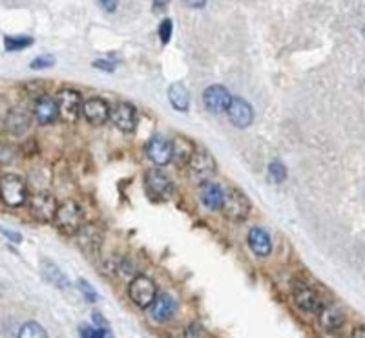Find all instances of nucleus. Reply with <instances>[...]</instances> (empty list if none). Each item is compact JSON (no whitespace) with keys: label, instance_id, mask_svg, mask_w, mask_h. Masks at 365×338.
Masks as SVG:
<instances>
[{"label":"nucleus","instance_id":"obj_34","mask_svg":"<svg viewBox=\"0 0 365 338\" xmlns=\"http://www.w3.org/2000/svg\"><path fill=\"white\" fill-rule=\"evenodd\" d=\"M0 233L4 234V236L8 238V240L11 243H20V242H23V234L13 233V231H8V228H2V227H0Z\"/></svg>","mask_w":365,"mask_h":338},{"label":"nucleus","instance_id":"obj_14","mask_svg":"<svg viewBox=\"0 0 365 338\" xmlns=\"http://www.w3.org/2000/svg\"><path fill=\"white\" fill-rule=\"evenodd\" d=\"M227 115H229L230 123L236 128H241V130H245L254 123V110H252L251 103L241 99V97H232Z\"/></svg>","mask_w":365,"mask_h":338},{"label":"nucleus","instance_id":"obj_36","mask_svg":"<svg viewBox=\"0 0 365 338\" xmlns=\"http://www.w3.org/2000/svg\"><path fill=\"white\" fill-rule=\"evenodd\" d=\"M351 338H365V327H357V330L352 331Z\"/></svg>","mask_w":365,"mask_h":338},{"label":"nucleus","instance_id":"obj_37","mask_svg":"<svg viewBox=\"0 0 365 338\" xmlns=\"http://www.w3.org/2000/svg\"><path fill=\"white\" fill-rule=\"evenodd\" d=\"M185 4L190 6V8H205L207 2H185Z\"/></svg>","mask_w":365,"mask_h":338},{"label":"nucleus","instance_id":"obj_29","mask_svg":"<svg viewBox=\"0 0 365 338\" xmlns=\"http://www.w3.org/2000/svg\"><path fill=\"white\" fill-rule=\"evenodd\" d=\"M77 286H79V291H80V293H83V296H84V300H86V302H88V303H95V302H97V300H99L97 291H95L92 286H90L88 280H83V278H80V280L77 281Z\"/></svg>","mask_w":365,"mask_h":338},{"label":"nucleus","instance_id":"obj_19","mask_svg":"<svg viewBox=\"0 0 365 338\" xmlns=\"http://www.w3.org/2000/svg\"><path fill=\"white\" fill-rule=\"evenodd\" d=\"M246 243L251 247V250L260 258H267L273 252V240L268 236V233L261 227H252L246 236Z\"/></svg>","mask_w":365,"mask_h":338},{"label":"nucleus","instance_id":"obj_21","mask_svg":"<svg viewBox=\"0 0 365 338\" xmlns=\"http://www.w3.org/2000/svg\"><path fill=\"white\" fill-rule=\"evenodd\" d=\"M40 274L44 278L48 284H52L53 287H57V289H70V280L68 276L62 272V269L59 267L55 262L48 258H42L40 260Z\"/></svg>","mask_w":365,"mask_h":338},{"label":"nucleus","instance_id":"obj_26","mask_svg":"<svg viewBox=\"0 0 365 338\" xmlns=\"http://www.w3.org/2000/svg\"><path fill=\"white\" fill-rule=\"evenodd\" d=\"M17 338H49L48 333H46V330L42 327V325L39 324V322H26V324H23V327L18 330V337Z\"/></svg>","mask_w":365,"mask_h":338},{"label":"nucleus","instance_id":"obj_18","mask_svg":"<svg viewBox=\"0 0 365 338\" xmlns=\"http://www.w3.org/2000/svg\"><path fill=\"white\" fill-rule=\"evenodd\" d=\"M318 322H320L321 330L327 331V333H336L343 327L345 324V315H343L342 309L338 305H321L320 313H318Z\"/></svg>","mask_w":365,"mask_h":338},{"label":"nucleus","instance_id":"obj_12","mask_svg":"<svg viewBox=\"0 0 365 338\" xmlns=\"http://www.w3.org/2000/svg\"><path fill=\"white\" fill-rule=\"evenodd\" d=\"M112 106L102 99V97H90L83 101V117L88 121L92 127H102L110 121Z\"/></svg>","mask_w":365,"mask_h":338},{"label":"nucleus","instance_id":"obj_10","mask_svg":"<svg viewBox=\"0 0 365 338\" xmlns=\"http://www.w3.org/2000/svg\"><path fill=\"white\" fill-rule=\"evenodd\" d=\"M33 123V112H30L26 106L15 105L6 112L4 117V130L11 136H23L30 130Z\"/></svg>","mask_w":365,"mask_h":338},{"label":"nucleus","instance_id":"obj_20","mask_svg":"<svg viewBox=\"0 0 365 338\" xmlns=\"http://www.w3.org/2000/svg\"><path fill=\"white\" fill-rule=\"evenodd\" d=\"M77 243L86 255H95L101 250L102 245V231L93 225H86L77 234Z\"/></svg>","mask_w":365,"mask_h":338},{"label":"nucleus","instance_id":"obj_5","mask_svg":"<svg viewBox=\"0 0 365 338\" xmlns=\"http://www.w3.org/2000/svg\"><path fill=\"white\" fill-rule=\"evenodd\" d=\"M217 172L216 159L212 158L210 152H207L205 148L196 150L194 158L190 159L189 163V176L190 180L194 181L196 185H205L208 181H212L214 174Z\"/></svg>","mask_w":365,"mask_h":338},{"label":"nucleus","instance_id":"obj_24","mask_svg":"<svg viewBox=\"0 0 365 338\" xmlns=\"http://www.w3.org/2000/svg\"><path fill=\"white\" fill-rule=\"evenodd\" d=\"M168 101L181 114H186L190 110V92L185 84L174 83L168 88Z\"/></svg>","mask_w":365,"mask_h":338},{"label":"nucleus","instance_id":"obj_9","mask_svg":"<svg viewBox=\"0 0 365 338\" xmlns=\"http://www.w3.org/2000/svg\"><path fill=\"white\" fill-rule=\"evenodd\" d=\"M145 187L148 190L150 198L157 199V202H167L174 194V183L170 177L159 168H152L145 174Z\"/></svg>","mask_w":365,"mask_h":338},{"label":"nucleus","instance_id":"obj_3","mask_svg":"<svg viewBox=\"0 0 365 338\" xmlns=\"http://www.w3.org/2000/svg\"><path fill=\"white\" fill-rule=\"evenodd\" d=\"M0 199L2 203L11 209H18L24 203H28L30 196H28V185L17 174H4L0 177Z\"/></svg>","mask_w":365,"mask_h":338},{"label":"nucleus","instance_id":"obj_7","mask_svg":"<svg viewBox=\"0 0 365 338\" xmlns=\"http://www.w3.org/2000/svg\"><path fill=\"white\" fill-rule=\"evenodd\" d=\"M59 108V117L68 124H75L79 121L83 112V95L75 88H62L55 97Z\"/></svg>","mask_w":365,"mask_h":338},{"label":"nucleus","instance_id":"obj_13","mask_svg":"<svg viewBox=\"0 0 365 338\" xmlns=\"http://www.w3.org/2000/svg\"><path fill=\"white\" fill-rule=\"evenodd\" d=\"M230 103H232V95L221 84H212L203 92V105L210 114H225L229 110Z\"/></svg>","mask_w":365,"mask_h":338},{"label":"nucleus","instance_id":"obj_8","mask_svg":"<svg viewBox=\"0 0 365 338\" xmlns=\"http://www.w3.org/2000/svg\"><path fill=\"white\" fill-rule=\"evenodd\" d=\"M292 300H294L296 308L309 316H318L321 305H323L316 291L311 286H307V284H304V281H296L294 284V287H292Z\"/></svg>","mask_w":365,"mask_h":338},{"label":"nucleus","instance_id":"obj_15","mask_svg":"<svg viewBox=\"0 0 365 338\" xmlns=\"http://www.w3.org/2000/svg\"><path fill=\"white\" fill-rule=\"evenodd\" d=\"M148 159L157 167H164L172 161V141H167L163 136L150 137L145 146Z\"/></svg>","mask_w":365,"mask_h":338},{"label":"nucleus","instance_id":"obj_35","mask_svg":"<svg viewBox=\"0 0 365 338\" xmlns=\"http://www.w3.org/2000/svg\"><path fill=\"white\" fill-rule=\"evenodd\" d=\"M99 6H101V8H106V11H112V13H114L115 8H117V2H114V0H112V2L101 0V2H99Z\"/></svg>","mask_w":365,"mask_h":338},{"label":"nucleus","instance_id":"obj_30","mask_svg":"<svg viewBox=\"0 0 365 338\" xmlns=\"http://www.w3.org/2000/svg\"><path fill=\"white\" fill-rule=\"evenodd\" d=\"M53 64H55V57L49 55V53H42V55H37L30 62V68H33V70H46V68H52Z\"/></svg>","mask_w":365,"mask_h":338},{"label":"nucleus","instance_id":"obj_25","mask_svg":"<svg viewBox=\"0 0 365 338\" xmlns=\"http://www.w3.org/2000/svg\"><path fill=\"white\" fill-rule=\"evenodd\" d=\"M33 46V37L31 35H6L4 48L8 53L23 52V49Z\"/></svg>","mask_w":365,"mask_h":338},{"label":"nucleus","instance_id":"obj_27","mask_svg":"<svg viewBox=\"0 0 365 338\" xmlns=\"http://www.w3.org/2000/svg\"><path fill=\"white\" fill-rule=\"evenodd\" d=\"M268 176L274 183H283L287 180V168L283 163L280 161H273L268 165Z\"/></svg>","mask_w":365,"mask_h":338},{"label":"nucleus","instance_id":"obj_23","mask_svg":"<svg viewBox=\"0 0 365 338\" xmlns=\"http://www.w3.org/2000/svg\"><path fill=\"white\" fill-rule=\"evenodd\" d=\"M223 194L225 190L221 189L220 185L214 183V181H208V183L201 185L199 198H201V203L205 205V209H208V211H221Z\"/></svg>","mask_w":365,"mask_h":338},{"label":"nucleus","instance_id":"obj_17","mask_svg":"<svg viewBox=\"0 0 365 338\" xmlns=\"http://www.w3.org/2000/svg\"><path fill=\"white\" fill-rule=\"evenodd\" d=\"M196 150V143L192 139L185 136H176L172 139V163L176 167H189L190 159L194 158Z\"/></svg>","mask_w":365,"mask_h":338},{"label":"nucleus","instance_id":"obj_22","mask_svg":"<svg viewBox=\"0 0 365 338\" xmlns=\"http://www.w3.org/2000/svg\"><path fill=\"white\" fill-rule=\"evenodd\" d=\"M176 309H177L176 300L172 298L168 293H161L157 294L155 302L152 303V311H150V315H152V318H154L155 322L164 324V322H168L172 316L176 315Z\"/></svg>","mask_w":365,"mask_h":338},{"label":"nucleus","instance_id":"obj_11","mask_svg":"<svg viewBox=\"0 0 365 338\" xmlns=\"http://www.w3.org/2000/svg\"><path fill=\"white\" fill-rule=\"evenodd\" d=\"M110 121L117 130L124 134H132L137 128V108L132 103L121 101L112 106Z\"/></svg>","mask_w":365,"mask_h":338},{"label":"nucleus","instance_id":"obj_4","mask_svg":"<svg viewBox=\"0 0 365 338\" xmlns=\"http://www.w3.org/2000/svg\"><path fill=\"white\" fill-rule=\"evenodd\" d=\"M128 296L133 302V305L139 309L152 308V303L157 298V286L155 281L152 280L146 274H137L130 286H128Z\"/></svg>","mask_w":365,"mask_h":338},{"label":"nucleus","instance_id":"obj_32","mask_svg":"<svg viewBox=\"0 0 365 338\" xmlns=\"http://www.w3.org/2000/svg\"><path fill=\"white\" fill-rule=\"evenodd\" d=\"M172 33H174V24H172L170 18H164L163 23L159 24V39L163 45H168L172 39Z\"/></svg>","mask_w":365,"mask_h":338},{"label":"nucleus","instance_id":"obj_31","mask_svg":"<svg viewBox=\"0 0 365 338\" xmlns=\"http://www.w3.org/2000/svg\"><path fill=\"white\" fill-rule=\"evenodd\" d=\"M15 148L8 143H0V165H11L15 161Z\"/></svg>","mask_w":365,"mask_h":338},{"label":"nucleus","instance_id":"obj_2","mask_svg":"<svg viewBox=\"0 0 365 338\" xmlns=\"http://www.w3.org/2000/svg\"><path fill=\"white\" fill-rule=\"evenodd\" d=\"M251 199L243 190L236 187H229L223 194V203H221V214L230 221H245L251 214Z\"/></svg>","mask_w":365,"mask_h":338},{"label":"nucleus","instance_id":"obj_33","mask_svg":"<svg viewBox=\"0 0 365 338\" xmlns=\"http://www.w3.org/2000/svg\"><path fill=\"white\" fill-rule=\"evenodd\" d=\"M92 64H93V68H99V70H102V71H110V74L115 70L114 62H108V61H104V59L93 61Z\"/></svg>","mask_w":365,"mask_h":338},{"label":"nucleus","instance_id":"obj_28","mask_svg":"<svg viewBox=\"0 0 365 338\" xmlns=\"http://www.w3.org/2000/svg\"><path fill=\"white\" fill-rule=\"evenodd\" d=\"M80 338H112L110 330L106 327H90V325H83L80 327Z\"/></svg>","mask_w":365,"mask_h":338},{"label":"nucleus","instance_id":"obj_16","mask_svg":"<svg viewBox=\"0 0 365 338\" xmlns=\"http://www.w3.org/2000/svg\"><path fill=\"white\" fill-rule=\"evenodd\" d=\"M33 117L37 119V123L42 124V127H48V124L55 123L59 119V108L57 101L53 97L39 95L35 99V105H33Z\"/></svg>","mask_w":365,"mask_h":338},{"label":"nucleus","instance_id":"obj_1","mask_svg":"<svg viewBox=\"0 0 365 338\" xmlns=\"http://www.w3.org/2000/svg\"><path fill=\"white\" fill-rule=\"evenodd\" d=\"M83 206L75 199H64L62 203H59L57 214H55V220H53L59 233L64 234V236H77L80 228H83Z\"/></svg>","mask_w":365,"mask_h":338},{"label":"nucleus","instance_id":"obj_6","mask_svg":"<svg viewBox=\"0 0 365 338\" xmlns=\"http://www.w3.org/2000/svg\"><path fill=\"white\" fill-rule=\"evenodd\" d=\"M57 198H55L52 192H46V190L33 194V196H30V199H28L30 214L33 216V220H37L39 223H52V221L55 220V214H57Z\"/></svg>","mask_w":365,"mask_h":338}]
</instances>
